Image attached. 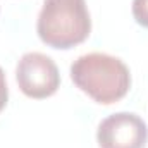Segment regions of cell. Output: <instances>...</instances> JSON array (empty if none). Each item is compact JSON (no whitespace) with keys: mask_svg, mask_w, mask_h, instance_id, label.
Returning <instances> with one entry per match:
<instances>
[{"mask_svg":"<svg viewBox=\"0 0 148 148\" xmlns=\"http://www.w3.org/2000/svg\"><path fill=\"white\" fill-rule=\"evenodd\" d=\"M71 79L76 88L102 105L117 103L131 88L129 67L121 59L102 52L77 57L71 66Z\"/></svg>","mask_w":148,"mask_h":148,"instance_id":"6da1fadb","label":"cell"},{"mask_svg":"<svg viewBox=\"0 0 148 148\" xmlns=\"http://www.w3.org/2000/svg\"><path fill=\"white\" fill-rule=\"evenodd\" d=\"M36 33L47 47L57 50H69L81 45L91 33L86 0H43Z\"/></svg>","mask_w":148,"mask_h":148,"instance_id":"7a4b0ae2","label":"cell"},{"mask_svg":"<svg viewBox=\"0 0 148 148\" xmlns=\"http://www.w3.org/2000/svg\"><path fill=\"white\" fill-rule=\"evenodd\" d=\"M16 81L28 98L43 100L57 93L60 86V73L48 55L41 52H28L17 62Z\"/></svg>","mask_w":148,"mask_h":148,"instance_id":"3957f363","label":"cell"},{"mask_svg":"<svg viewBox=\"0 0 148 148\" xmlns=\"http://www.w3.org/2000/svg\"><path fill=\"white\" fill-rule=\"evenodd\" d=\"M97 141L100 148H143L148 141V127L140 115L117 112L100 122Z\"/></svg>","mask_w":148,"mask_h":148,"instance_id":"277c9868","label":"cell"},{"mask_svg":"<svg viewBox=\"0 0 148 148\" xmlns=\"http://www.w3.org/2000/svg\"><path fill=\"white\" fill-rule=\"evenodd\" d=\"M133 17L134 21L148 29V0H133Z\"/></svg>","mask_w":148,"mask_h":148,"instance_id":"5b68a950","label":"cell"},{"mask_svg":"<svg viewBox=\"0 0 148 148\" xmlns=\"http://www.w3.org/2000/svg\"><path fill=\"white\" fill-rule=\"evenodd\" d=\"M9 100V88H7V79H5V73L0 67V112L5 109Z\"/></svg>","mask_w":148,"mask_h":148,"instance_id":"8992f818","label":"cell"}]
</instances>
